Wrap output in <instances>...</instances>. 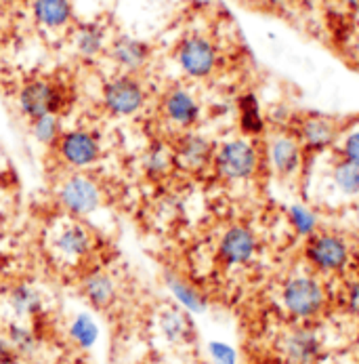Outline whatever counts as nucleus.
<instances>
[{
    "instance_id": "1",
    "label": "nucleus",
    "mask_w": 359,
    "mask_h": 364,
    "mask_svg": "<svg viewBox=\"0 0 359 364\" xmlns=\"http://www.w3.org/2000/svg\"><path fill=\"white\" fill-rule=\"evenodd\" d=\"M45 251L59 267H82L97 251V234L84 219L61 215L45 234Z\"/></svg>"
},
{
    "instance_id": "2",
    "label": "nucleus",
    "mask_w": 359,
    "mask_h": 364,
    "mask_svg": "<svg viewBox=\"0 0 359 364\" xmlns=\"http://www.w3.org/2000/svg\"><path fill=\"white\" fill-rule=\"evenodd\" d=\"M55 198L63 215L89 219L103 207L105 194L101 183L89 171H72L59 181Z\"/></svg>"
},
{
    "instance_id": "3",
    "label": "nucleus",
    "mask_w": 359,
    "mask_h": 364,
    "mask_svg": "<svg viewBox=\"0 0 359 364\" xmlns=\"http://www.w3.org/2000/svg\"><path fill=\"white\" fill-rule=\"evenodd\" d=\"M72 100V91L55 78H30L17 91V107L26 120L47 114L63 116Z\"/></svg>"
},
{
    "instance_id": "4",
    "label": "nucleus",
    "mask_w": 359,
    "mask_h": 364,
    "mask_svg": "<svg viewBox=\"0 0 359 364\" xmlns=\"http://www.w3.org/2000/svg\"><path fill=\"white\" fill-rule=\"evenodd\" d=\"M148 104V91L137 74L116 72L101 87L103 109L114 118H133L143 112Z\"/></svg>"
},
{
    "instance_id": "5",
    "label": "nucleus",
    "mask_w": 359,
    "mask_h": 364,
    "mask_svg": "<svg viewBox=\"0 0 359 364\" xmlns=\"http://www.w3.org/2000/svg\"><path fill=\"white\" fill-rule=\"evenodd\" d=\"M103 137L87 127L65 129L55 146L59 162L70 171H91L103 158Z\"/></svg>"
},
{
    "instance_id": "6",
    "label": "nucleus",
    "mask_w": 359,
    "mask_h": 364,
    "mask_svg": "<svg viewBox=\"0 0 359 364\" xmlns=\"http://www.w3.org/2000/svg\"><path fill=\"white\" fill-rule=\"evenodd\" d=\"M282 304L294 318H313L326 304L324 287L311 276H294L282 289Z\"/></svg>"
},
{
    "instance_id": "7",
    "label": "nucleus",
    "mask_w": 359,
    "mask_h": 364,
    "mask_svg": "<svg viewBox=\"0 0 359 364\" xmlns=\"http://www.w3.org/2000/svg\"><path fill=\"white\" fill-rule=\"evenodd\" d=\"M212 164L223 179H248L257 171V150L246 139H231L214 150Z\"/></svg>"
},
{
    "instance_id": "8",
    "label": "nucleus",
    "mask_w": 359,
    "mask_h": 364,
    "mask_svg": "<svg viewBox=\"0 0 359 364\" xmlns=\"http://www.w3.org/2000/svg\"><path fill=\"white\" fill-rule=\"evenodd\" d=\"M175 59L185 76L206 78L214 72V68L219 63V53L206 36L192 34L179 43V47L175 51Z\"/></svg>"
},
{
    "instance_id": "9",
    "label": "nucleus",
    "mask_w": 359,
    "mask_h": 364,
    "mask_svg": "<svg viewBox=\"0 0 359 364\" xmlns=\"http://www.w3.org/2000/svg\"><path fill=\"white\" fill-rule=\"evenodd\" d=\"M160 112H162V118L170 127H175L179 131H189L198 124V120L202 116V105L189 89L172 87L164 93Z\"/></svg>"
},
{
    "instance_id": "10",
    "label": "nucleus",
    "mask_w": 359,
    "mask_h": 364,
    "mask_svg": "<svg viewBox=\"0 0 359 364\" xmlns=\"http://www.w3.org/2000/svg\"><path fill=\"white\" fill-rule=\"evenodd\" d=\"M107 57L111 59L118 72L139 76L152 59V47L143 38L131 34H118L111 36L107 45Z\"/></svg>"
},
{
    "instance_id": "11",
    "label": "nucleus",
    "mask_w": 359,
    "mask_h": 364,
    "mask_svg": "<svg viewBox=\"0 0 359 364\" xmlns=\"http://www.w3.org/2000/svg\"><path fill=\"white\" fill-rule=\"evenodd\" d=\"M175 162L177 168L185 171V173H202L206 171L212 160H214V146L212 141L204 137L202 133H194V131H183L175 144Z\"/></svg>"
},
{
    "instance_id": "12",
    "label": "nucleus",
    "mask_w": 359,
    "mask_h": 364,
    "mask_svg": "<svg viewBox=\"0 0 359 364\" xmlns=\"http://www.w3.org/2000/svg\"><path fill=\"white\" fill-rule=\"evenodd\" d=\"M4 304L15 320L32 322L45 314V297L40 289L28 280L13 282L4 293Z\"/></svg>"
},
{
    "instance_id": "13",
    "label": "nucleus",
    "mask_w": 359,
    "mask_h": 364,
    "mask_svg": "<svg viewBox=\"0 0 359 364\" xmlns=\"http://www.w3.org/2000/svg\"><path fill=\"white\" fill-rule=\"evenodd\" d=\"M307 257L321 272H338L349 261V247L334 234H319L309 240Z\"/></svg>"
},
{
    "instance_id": "14",
    "label": "nucleus",
    "mask_w": 359,
    "mask_h": 364,
    "mask_svg": "<svg viewBox=\"0 0 359 364\" xmlns=\"http://www.w3.org/2000/svg\"><path fill=\"white\" fill-rule=\"evenodd\" d=\"M80 291H82V297L87 299V304L99 312L109 310L118 301V282L103 267H93L87 274H82Z\"/></svg>"
},
{
    "instance_id": "15",
    "label": "nucleus",
    "mask_w": 359,
    "mask_h": 364,
    "mask_svg": "<svg viewBox=\"0 0 359 364\" xmlns=\"http://www.w3.org/2000/svg\"><path fill=\"white\" fill-rule=\"evenodd\" d=\"M280 350L288 364H315L321 356V341L311 328H292L284 335Z\"/></svg>"
},
{
    "instance_id": "16",
    "label": "nucleus",
    "mask_w": 359,
    "mask_h": 364,
    "mask_svg": "<svg viewBox=\"0 0 359 364\" xmlns=\"http://www.w3.org/2000/svg\"><path fill=\"white\" fill-rule=\"evenodd\" d=\"M257 253V238L244 225L229 228L219 240V257L227 265H244Z\"/></svg>"
},
{
    "instance_id": "17",
    "label": "nucleus",
    "mask_w": 359,
    "mask_h": 364,
    "mask_svg": "<svg viewBox=\"0 0 359 364\" xmlns=\"http://www.w3.org/2000/svg\"><path fill=\"white\" fill-rule=\"evenodd\" d=\"M155 328L164 341L183 346L194 339V322L181 306H164L155 314Z\"/></svg>"
},
{
    "instance_id": "18",
    "label": "nucleus",
    "mask_w": 359,
    "mask_h": 364,
    "mask_svg": "<svg viewBox=\"0 0 359 364\" xmlns=\"http://www.w3.org/2000/svg\"><path fill=\"white\" fill-rule=\"evenodd\" d=\"M109 32L103 26L101 21H82L74 26L72 32V47L78 57L87 59V61H95L97 57H101L103 53H107L109 45Z\"/></svg>"
},
{
    "instance_id": "19",
    "label": "nucleus",
    "mask_w": 359,
    "mask_h": 364,
    "mask_svg": "<svg viewBox=\"0 0 359 364\" xmlns=\"http://www.w3.org/2000/svg\"><path fill=\"white\" fill-rule=\"evenodd\" d=\"M177 168L175 148L164 139H152L141 154V171L150 181H164Z\"/></svg>"
},
{
    "instance_id": "20",
    "label": "nucleus",
    "mask_w": 359,
    "mask_h": 364,
    "mask_svg": "<svg viewBox=\"0 0 359 364\" xmlns=\"http://www.w3.org/2000/svg\"><path fill=\"white\" fill-rule=\"evenodd\" d=\"M34 21L49 32L65 30L74 23L72 0H32Z\"/></svg>"
},
{
    "instance_id": "21",
    "label": "nucleus",
    "mask_w": 359,
    "mask_h": 364,
    "mask_svg": "<svg viewBox=\"0 0 359 364\" xmlns=\"http://www.w3.org/2000/svg\"><path fill=\"white\" fill-rule=\"evenodd\" d=\"M269 162L282 175L294 173L297 166L301 164V148H299V144L292 137H288V135L273 137L271 144H269Z\"/></svg>"
},
{
    "instance_id": "22",
    "label": "nucleus",
    "mask_w": 359,
    "mask_h": 364,
    "mask_svg": "<svg viewBox=\"0 0 359 364\" xmlns=\"http://www.w3.org/2000/svg\"><path fill=\"white\" fill-rule=\"evenodd\" d=\"M99 335H101V331H99L95 316H91L89 312H78L72 316V320L67 324V337L76 348H80L84 352L93 350L99 343Z\"/></svg>"
},
{
    "instance_id": "23",
    "label": "nucleus",
    "mask_w": 359,
    "mask_h": 364,
    "mask_svg": "<svg viewBox=\"0 0 359 364\" xmlns=\"http://www.w3.org/2000/svg\"><path fill=\"white\" fill-rule=\"evenodd\" d=\"M166 287H168L170 295L175 297L177 306H181L185 312L202 314L206 310L204 295L194 284H189L187 280H183V278H179L175 274H168L166 276Z\"/></svg>"
},
{
    "instance_id": "24",
    "label": "nucleus",
    "mask_w": 359,
    "mask_h": 364,
    "mask_svg": "<svg viewBox=\"0 0 359 364\" xmlns=\"http://www.w3.org/2000/svg\"><path fill=\"white\" fill-rule=\"evenodd\" d=\"M4 341L15 352V356H30L38 348V335H36V331L28 322H23V320H13L6 326Z\"/></svg>"
},
{
    "instance_id": "25",
    "label": "nucleus",
    "mask_w": 359,
    "mask_h": 364,
    "mask_svg": "<svg viewBox=\"0 0 359 364\" xmlns=\"http://www.w3.org/2000/svg\"><path fill=\"white\" fill-rule=\"evenodd\" d=\"M28 124H30V135L34 137V141L45 146V148H53V150H55L57 141L61 139V135L65 131L63 122H61V116H57V114L32 118V120H28Z\"/></svg>"
},
{
    "instance_id": "26",
    "label": "nucleus",
    "mask_w": 359,
    "mask_h": 364,
    "mask_svg": "<svg viewBox=\"0 0 359 364\" xmlns=\"http://www.w3.org/2000/svg\"><path fill=\"white\" fill-rule=\"evenodd\" d=\"M301 133H303V139H305V144H307L311 150H324L336 137L334 124L330 120H326V118H319V116L305 120Z\"/></svg>"
},
{
    "instance_id": "27",
    "label": "nucleus",
    "mask_w": 359,
    "mask_h": 364,
    "mask_svg": "<svg viewBox=\"0 0 359 364\" xmlns=\"http://www.w3.org/2000/svg\"><path fill=\"white\" fill-rule=\"evenodd\" d=\"M332 183L338 188L345 196H358L359 194V164H353L349 160L338 162L332 168Z\"/></svg>"
},
{
    "instance_id": "28",
    "label": "nucleus",
    "mask_w": 359,
    "mask_h": 364,
    "mask_svg": "<svg viewBox=\"0 0 359 364\" xmlns=\"http://www.w3.org/2000/svg\"><path fill=\"white\" fill-rule=\"evenodd\" d=\"M260 127H263V120L258 114L257 100L253 95H248L242 100V129L246 133H258Z\"/></svg>"
},
{
    "instance_id": "29",
    "label": "nucleus",
    "mask_w": 359,
    "mask_h": 364,
    "mask_svg": "<svg viewBox=\"0 0 359 364\" xmlns=\"http://www.w3.org/2000/svg\"><path fill=\"white\" fill-rule=\"evenodd\" d=\"M208 354L212 364H238V356L236 350L223 341H210L208 343Z\"/></svg>"
},
{
    "instance_id": "30",
    "label": "nucleus",
    "mask_w": 359,
    "mask_h": 364,
    "mask_svg": "<svg viewBox=\"0 0 359 364\" xmlns=\"http://www.w3.org/2000/svg\"><path fill=\"white\" fill-rule=\"evenodd\" d=\"M290 219H292V225L297 228L299 234H311L315 228V217H313V213H309L307 208L292 207Z\"/></svg>"
},
{
    "instance_id": "31",
    "label": "nucleus",
    "mask_w": 359,
    "mask_h": 364,
    "mask_svg": "<svg viewBox=\"0 0 359 364\" xmlns=\"http://www.w3.org/2000/svg\"><path fill=\"white\" fill-rule=\"evenodd\" d=\"M343 156L353 164H359V131H353L351 135H347V139L343 144Z\"/></svg>"
},
{
    "instance_id": "32",
    "label": "nucleus",
    "mask_w": 359,
    "mask_h": 364,
    "mask_svg": "<svg viewBox=\"0 0 359 364\" xmlns=\"http://www.w3.org/2000/svg\"><path fill=\"white\" fill-rule=\"evenodd\" d=\"M347 306H349V310L359 318V280L351 284V289H349V293H347Z\"/></svg>"
},
{
    "instance_id": "33",
    "label": "nucleus",
    "mask_w": 359,
    "mask_h": 364,
    "mask_svg": "<svg viewBox=\"0 0 359 364\" xmlns=\"http://www.w3.org/2000/svg\"><path fill=\"white\" fill-rule=\"evenodd\" d=\"M15 352L9 348V343L4 341V337H0V364H11L15 360Z\"/></svg>"
},
{
    "instance_id": "34",
    "label": "nucleus",
    "mask_w": 359,
    "mask_h": 364,
    "mask_svg": "<svg viewBox=\"0 0 359 364\" xmlns=\"http://www.w3.org/2000/svg\"><path fill=\"white\" fill-rule=\"evenodd\" d=\"M4 274H6V257L0 253V282H2V278H4Z\"/></svg>"
},
{
    "instance_id": "35",
    "label": "nucleus",
    "mask_w": 359,
    "mask_h": 364,
    "mask_svg": "<svg viewBox=\"0 0 359 364\" xmlns=\"http://www.w3.org/2000/svg\"><path fill=\"white\" fill-rule=\"evenodd\" d=\"M343 2L351 9H359V0H343Z\"/></svg>"
}]
</instances>
